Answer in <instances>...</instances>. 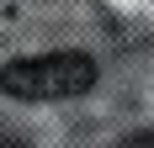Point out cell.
I'll return each mask as SVG.
<instances>
[{"label": "cell", "mask_w": 154, "mask_h": 148, "mask_svg": "<svg viewBox=\"0 0 154 148\" xmlns=\"http://www.w3.org/2000/svg\"><path fill=\"white\" fill-rule=\"evenodd\" d=\"M96 74L101 69L91 53H32L0 69V90L16 101H69L96 85Z\"/></svg>", "instance_id": "6da1fadb"}, {"label": "cell", "mask_w": 154, "mask_h": 148, "mask_svg": "<svg viewBox=\"0 0 154 148\" xmlns=\"http://www.w3.org/2000/svg\"><path fill=\"white\" fill-rule=\"evenodd\" d=\"M117 148H154V132H133V138H122Z\"/></svg>", "instance_id": "7a4b0ae2"}, {"label": "cell", "mask_w": 154, "mask_h": 148, "mask_svg": "<svg viewBox=\"0 0 154 148\" xmlns=\"http://www.w3.org/2000/svg\"><path fill=\"white\" fill-rule=\"evenodd\" d=\"M0 148H16V143H11V138H0Z\"/></svg>", "instance_id": "3957f363"}]
</instances>
